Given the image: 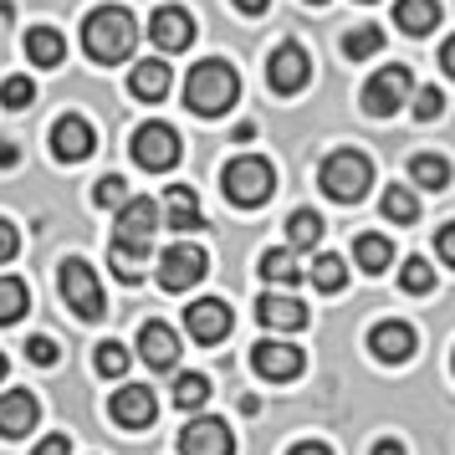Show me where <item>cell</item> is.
I'll return each mask as SVG.
<instances>
[{"label":"cell","mask_w":455,"mask_h":455,"mask_svg":"<svg viewBox=\"0 0 455 455\" xmlns=\"http://www.w3.org/2000/svg\"><path fill=\"white\" fill-rule=\"evenodd\" d=\"M185 328H189L195 343L215 348V343H226V332H230V307L220 302V297H200V302L185 307Z\"/></svg>","instance_id":"cell-15"},{"label":"cell","mask_w":455,"mask_h":455,"mask_svg":"<svg viewBox=\"0 0 455 455\" xmlns=\"http://www.w3.org/2000/svg\"><path fill=\"white\" fill-rule=\"evenodd\" d=\"M358 5H373V0H358Z\"/></svg>","instance_id":"cell-52"},{"label":"cell","mask_w":455,"mask_h":455,"mask_svg":"<svg viewBox=\"0 0 455 455\" xmlns=\"http://www.w3.org/2000/svg\"><path fill=\"white\" fill-rule=\"evenodd\" d=\"M410 92H414L410 67H379L369 83H363V113H369V118H394Z\"/></svg>","instance_id":"cell-6"},{"label":"cell","mask_w":455,"mask_h":455,"mask_svg":"<svg viewBox=\"0 0 455 455\" xmlns=\"http://www.w3.org/2000/svg\"><path fill=\"white\" fill-rule=\"evenodd\" d=\"M369 455H410V451H404V445H399V440H379V445H373Z\"/></svg>","instance_id":"cell-47"},{"label":"cell","mask_w":455,"mask_h":455,"mask_svg":"<svg viewBox=\"0 0 455 455\" xmlns=\"http://www.w3.org/2000/svg\"><path fill=\"white\" fill-rule=\"evenodd\" d=\"M26 57L36 67H62V57H67L62 31H57V26H31V31H26Z\"/></svg>","instance_id":"cell-24"},{"label":"cell","mask_w":455,"mask_h":455,"mask_svg":"<svg viewBox=\"0 0 455 455\" xmlns=\"http://www.w3.org/2000/svg\"><path fill=\"white\" fill-rule=\"evenodd\" d=\"M139 358L154 373H169L180 363V332L169 328V323H144V332H139Z\"/></svg>","instance_id":"cell-19"},{"label":"cell","mask_w":455,"mask_h":455,"mask_svg":"<svg viewBox=\"0 0 455 455\" xmlns=\"http://www.w3.org/2000/svg\"><path fill=\"white\" fill-rule=\"evenodd\" d=\"M241 98V77H235V67L220 62V57H205L200 67H189L185 77V108L195 118H220L230 113Z\"/></svg>","instance_id":"cell-2"},{"label":"cell","mask_w":455,"mask_h":455,"mask_svg":"<svg viewBox=\"0 0 455 455\" xmlns=\"http://www.w3.org/2000/svg\"><path fill=\"white\" fill-rule=\"evenodd\" d=\"M399 287H404V291H414V297H425V291L435 287V271H430V261H425V256H410V261L399 267Z\"/></svg>","instance_id":"cell-35"},{"label":"cell","mask_w":455,"mask_h":455,"mask_svg":"<svg viewBox=\"0 0 455 455\" xmlns=\"http://www.w3.org/2000/svg\"><path fill=\"white\" fill-rule=\"evenodd\" d=\"M159 220H164V210L154 205V200H124L113 235H118V241H139V246H148V235L159 230Z\"/></svg>","instance_id":"cell-20"},{"label":"cell","mask_w":455,"mask_h":455,"mask_svg":"<svg viewBox=\"0 0 455 455\" xmlns=\"http://www.w3.org/2000/svg\"><path fill=\"white\" fill-rule=\"evenodd\" d=\"M16 251H21V230L11 226V220H0V267H5Z\"/></svg>","instance_id":"cell-41"},{"label":"cell","mask_w":455,"mask_h":455,"mask_svg":"<svg viewBox=\"0 0 455 455\" xmlns=\"http://www.w3.org/2000/svg\"><path fill=\"white\" fill-rule=\"evenodd\" d=\"M62 302L77 312L83 323H98L108 312V297H103V287H98V271L87 267L83 256H67L62 261Z\"/></svg>","instance_id":"cell-5"},{"label":"cell","mask_w":455,"mask_h":455,"mask_svg":"<svg viewBox=\"0 0 455 455\" xmlns=\"http://www.w3.org/2000/svg\"><path fill=\"white\" fill-rule=\"evenodd\" d=\"M343 52H348L353 62H363L373 52H384V31L379 26H353L348 36H343Z\"/></svg>","instance_id":"cell-34"},{"label":"cell","mask_w":455,"mask_h":455,"mask_svg":"<svg viewBox=\"0 0 455 455\" xmlns=\"http://www.w3.org/2000/svg\"><path fill=\"white\" fill-rule=\"evenodd\" d=\"M256 323L267 332H297L307 323V307L297 297H287V291H261L256 297Z\"/></svg>","instance_id":"cell-16"},{"label":"cell","mask_w":455,"mask_h":455,"mask_svg":"<svg viewBox=\"0 0 455 455\" xmlns=\"http://www.w3.org/2000/svg\"><path fill=\"white\" fill-rule=\"evenodd\" d=\"M205 271H210L205 251L189 246V241H180V246H169L164 256H159V287L164 291H189V287H200Z\"/></svg>","instance_id":"cell-8"},{"label":"cell","mask_w":455,"mask_h":455,"mask_svg":"<svg viewBox=\"0 0 455 455\" xmlns=\"http://www.w3.org/2000/svg\"><path fill=\"white\" fill-rule=\"evenodd\" d=\"M148 42L159 46L164 57L189 52V46H195V16H189L185 5H159V11L148 16Z\"/></svg>","instance_id":"cell-12"},{"label":"cell","mask_w":455,"mask_h":455,"mask_svg":"<svg viewBox=\"0 0 455 455\" xmlns=\"http://www.w3.org/2000/svg\"><path fill=\"white\" fill-rule=\"evenodd\" d=\"M180 455H235V435L215 414H195L180 430Z\"/></svg>","instance_id":"cell-11"},{"label":"cell","mask_w":455,"mask_h":455,"mask_svg":"<svg viewBox=\"0 0 455 455\" xmlns=\"http://www.w3.org/2000/svg\"><path fill=\"white\" fill-rule=\"evenodd\" d=\"M435 251H440V261H445V267H455V220L435 230Z\"/></svg>","instance_id":"cell-42"},{"label":"cell","mask_w":455,"mask_h":455,"mask_svg":"<svg viewBox=\"0 0 455 455\" xmlns=\"http://www.w3.org/2000/svg\"><path fill=\"white\" fill-rule=\"evenodd\" d=\"M144 256H148V246L118 241V235H113V271H118L124 282H139V276H144Z\"/></svg>","instance_id":"cell-30"},{"label":"cell","mask_w":455,"mask_h":455,"mask_svg":"<svg viewBox=\"0 0 455 455\" xmlns=\"http://www.w3.org/2000/svg\"><path fill=\"white\" fill-rule=\"evenodd\" d=\"M26 307H31V291H26L21 276H0V328L21 323Z\"/></svg>","instance_id":"cell-26"},{"label":"cell","mask_w":455,"mask_h":455,"mask_svg":"<svg viewBox=\"0 0 455 455\" xmlns=\"http://www.w3.org/2000/svg\"><path fill=\"white\" fill-rule=\"evenodd\" d=\"M16 159H21V148L11 144V139H0V169H11Z\"/></svg>","instance_id":"cell-46"},{"label":"cell","mask_w":455,"mask_h":455,"mask_svg":"<svg viewBox=\"0 0 455 455\" xmlns=\"http://www.w3.org/2000/svg\"><path fill=\"white\" fill-rule=\"evenodd\" d=\"M159 210H164L169 230H205V210H200V195H195L189 185H169L164 200H159Z\"/></svg>","instance_id":"cell-21"},{"label":"cell","mask_w":455,"mask_h":455,"mask_svg":"<svg viewBox=\"0 0 455 455\" xmlns=\"http://www.w3.org/2000/svg\"><path fill=\"white\" fill-rule=\"evenodd\" d=\"M410 180L419 189H445L451 185V164H445L440 154H414L410 159Z\"/></svg>","instance_id":"cell-28"},{"label":"cell","mask_w":455,"mask_h":455,"mask_svg":"<svg viewBox=\"0 0 455 455\" xmlns=\"http://www.w3.org/2000/svg\"><path fill=\"white\" fill-rule=\"evenodd\" d=\"M128 87H133L139 103H164L169 87H174V72H169L164 57H148V62H139L133 72H128Z\"/></svg>","instance_id":"cell-22"},{"label":"cell","mask_w":455,"mask_h":455,"mask_svg":"<svg viewBox=\"0 0 455 455\" xmlns=\"http://www.w3.org/2000/svg\"><path fill=\"white\" fill-rule=\"evenodd\" d=\"M394 26L404 36H430L440 26V0H399L394 5Z\"/></svg>","instance_id":"cell-23"},{"label":"cell","mask_w":455,"mask_h":455,"mask_svg":"<svg viewBox=\"0 0 455 455\" xmlns=\"http://www.w3.org/2000/svg\"><path fill=\"white\" fill-rule=\"evenodd\" d=\"M353 261H358V271H369V276H379V271H389L394 261V246H389V235H358L353 241Z\"/></svg>","instance_id":"cell-25"},{"label":"cell","mask_w":455,"mask_h":455,"mask_svg":"<svg viewBox=\"0 0 455 455\" xmlns=\"http://www.w3.org/2000/svg\"><path fill=\"white\" fill-rule=\"evenodd\" d=\"M36 419H42V404H36V394L31 389H5L0 394V435H5V440L31 435L36 430Z\"/></svg>","instance_id":"cell-18"},{"label":"cell","mask_w":455,"mask_h":455,"mask_svg":"<svg viewBox=\"0 0 455 455\" xmlns=\"http://www.w3.org/2000/svg\"><path fill=\"white\" fill-rule=\"evenodd\" d=\"M83 46H87L92 62L118 67V62H128L133 46H139V21L128 16L124 5H98L83 21Z\"/></svg>","instance_id":"cell-1"},{"label":"cell","mask_w":455,"mask_h":455,"mask_svg":"<svg viewBox=\"0 0 455 455\" xmlns=\"http://www.w3.org/2000/svg\"><path fill=\"white\" fill-rule=\"evenodd\" d=\"M26 358H31L36 369H52V363H57V343L42 338V332H31V338H26Z\"/></svg>","instance_id":"cell-40"},{"label":"cell","mask_w":455,"mask_h":455,"mask_svg":"<svg viewBox=\"0 0 455 455\" xmlns=\"http://www.w3.org/2000/svg\"><path fill=\"white\" fill-rule=\"evenodd\" d=\"M369 348H373V358L379 363H410L414 358V348H419V338H414V328L410 323H379V328L369 332Z\"/></svg>","instance_id":"cell-17"},{"label":"cell","mask_w":455,"mask_h":455,"mask_svg":"<svg viewBox=\"0 0 455 455\" xmlns=\"http://www.w3.org/2000/svg\"><path fill=\"white\" fill-rule=\"evenodd\" d=\"M251 369L261 373L267 384H291L297 373L307 369V358L297 343H282V338H261L256 348H251Z\"/></svg>","instance_id":"cell-9"},{"label":"cell","mask_w":455,"mask_h":455,"mask_svg":"<svg viewBox=\"0 0 455 455\" xmlns=\"http://www.w3.org/2000/svg\"><path fill=\"white\" fill-rule=\"evenodd\" d=\"M92 363H98L103 379H118V373H128V348H124V343H98Z\"/></svg>","instance_id":"cell-37"},{"label":"cell","mask_w":455,"mask_h":455,"mask_svg":"<svg viewBox=\"0 0 455 455\" xmlns=\"http://www.w3.org/2000/svg\"><path fill=\"white\" fill-rule=\"evenodd\" d=\"M0 103L11 108V113L31 108V103H36V83H31V77H21V72H16V77H5V83H0Z\"/></svg>","instance_id":"cell-36"},{"label":"cell","mask_w":455,"mask_h":455,"mask_svg":"<svg viewBox=\"0 0 455 455\" xmlns=\"http://www.w3.org/2000/svg\"><path fill=\"white\" fill-rule=\"evenodd\" d=\"M11 16H16V11H11V0H0V31H11Z\"/></svg>","instance_id":"cell-49"},{"label":"cell","mask_w":455,"mask_h":455,"mask_svg":"<svg viewBox=\"0 0 455 455\" xmlns=\"http://www.w3.org/2000/svg\"><path fill=\"white\" fill-rule=\"evenodd\" d=\"M31 455H72V440H67V435H46Z\"/></svg>","instance_id":"cell-43"},{"label":"cell","mask_w":455,"mask_h":455,"mask_svg":"<svg viewBox=\"0 0 455 455\" xmlns=\"http://www.w3.org/2000/svg\"><path fill=\"white\" fill-rule=\"evenodd\" d=\"M312 287L317 291H343L348 282V267H343V256H332V251H317V261H312Z\"/></svg>","instance_id":"cell-29"},{"label":"cell","mask_w":455,"mask_h":455,"mask_svg":"<svg viewBox=\"0 0 455 455\" xmlns=\"http://www.w3.org/2000/svg\"><path fill=\"white\" fill-rule=\"evenodd\" d=\"M440 67H445V77H455V36H445V46H440Z\"/></svg>","instance_id":"cell-44"},{"label":"cell","mask_w":455,"mask_h":455,"mask_svg":"<svg viewBox=\"0 0 455 455\" xmlns=\"http://www.w3.org/2000/svg\"><path fill=\"white\" fill-rule=\"evenodd\" d=\"M307 5H328V0H307Z\"/></svg>","instance_id":"cell-51"},{"label":"cell","mask_w":455,"mask_h":455,"mask_svg":"<svg viewBox=\"0 0 455 455\" xmlns=\"http://www.w3.org/2000/svg\"><path fill=\"white\" fill-rule=\"evenodd\" d=\"M128 148H133V164H139V169H154V174L180 164V133H174L169 124H139V128H133V144H128Z\"/></svg>","instance_id":"cell-7"},{"label":"cell","mask_w":455,"mask_h":455,"mask_svg":"<svg viewBox=\"0 0 455 455\" xmlns=\"http://www.w3.org/2000/svg\"><path fill=\"white\" fill-rule=\"evenodd\" d=\"M220 185H226V200L230 205H267L271 189H276V169H271V159H261V154H241V159H230L226 174H220Z\"/></svg>","instance_id":"cell-4"},{"label":"cell","mask_w":455,"mask_h":455,"mask_svg":"<svg viewBox=\"0 0 455 455\" xmlns=\"http://www.w3.org/2000/svg\"><path fill=\"white\" fill-rule=\"evenodd\" d=\"M287 455H332V451L323 445V440H302V445H291Z\"/></svg>","instance_id":"cell-45"},{"label":"cell","mask_w":455,"mask_h":455,"mask_svg":"<svg viewBox=\"0 0 455 455\" xmlns=\"http://www.w3.org/2000/svg\"><path fill=\"white\" fill-rule=\"evenodd\" d=\"M5 373H11V363H5V353H0V384H5Z\"/></svg>","instance_id":"cell-50"},{"label":"cell","mask_w":455,"mask_h":455,"mask_svg":"<svg viewBox=\"0 0 455 455\" xmlns=\"http://www.w3.org/2000/svg\"><path fill=\"white\" fill-rule=\"evenodd\" d=\"M384 215H389L394 226H414V220H419V200H414V189H404V185L384 189Z\"/></svg>","instance_id":"cell-31"},{"label":"cell","mask_w":455,"mask_h":455,"mask_svg":"<svg viewBox=\"0 0 455 455\" xmlns=\"http://www.w3.org/2000/svg\"><path fill=\"white\" fill-rule=\"evenodd\" d=\"M287 241H291V251L323 246V215H317V210H297L287 220Z\"/></svg>","instance_id":"cell-27"},{"label":"cell","mask_w":455,"mask_h":455,"mask_svg":"<svg viewBox=\"0 0 455 455\" xmlns=\"http://www.w3.org/2000/svg\"><path fill=\"white\" fill-rule=\"evenodd\" d=\"M92 200H98L103 210H118V205L128 200V185L118 180V174H108V180H98V189H92Z\"/></svg>","instance_id":"cell-39"},{"label":"cell","mask_w":455,"mask_h":455,"mask_svg":"<svg viewBox=\"0 0 455 455\" xmlns=\"http://www.w3.org/2000/svg\"><path fill=\"white\" fill-rule=\"evenodd\" d=\"M92 148H98V133H92V124L83 113H62L52 124V154L62 164H83V159H92Z\"/></svg>","instance_id":"cell-13"},{"label":"cell","mask_w":455,"mask_h":455,"mask_svg":"<svg viewBox=\"0 0 455 455\" xmlns=\"http://www.w3.org/2000/svg\"><path fill=\"white\" fill-rule=\"evenodd\" d=\"M317 185H323V195H328V200L353 205V200H363V195L373 189V159H369V154H358V148H338V154H328V159H323V169H317Z\"/></svg>","instance_id":"cell-3"},{"label":"cell","mask_w":455,"mask_h":455,"mask_svg":"<svg viewBox=\"0 0 455 455\" xmlns=\"http://www.w3.org/2000/svg\"><path fill=\"white\" fill-rule=\"evenodd\" d=\"M410 108H414L419 124H430V118H440V108H445V92H440V87H414Z\"/></svg>","instance_id":"cell-38"},{"label":"cell","mask_w":455,"mask_h":455,"mask_svg":"<svg viewBox=\"0 0 455 455\" xmlns=\"http://www.w3.org/2000/svg\"><path fill=\"white\" fill-rule=\"evenodd\" d=\"M205 399H210L205 373H180V379H174V404H180V410H200Z\"/></svg>","instance_id":"cell-33"},{"label":"cell","mask_w":455,"mask_h":455,"mask_svg":"<svg viewBox=\"0 0 455 455\" xmlns=\"http://www.w3.org/2000/svg\"><path fill=\"white\" fill-rule=\"evenodd\" d=\"M267 77H271V87L282 92V98H291V92H302L307 87V77H312V62H307V52L297 42H282L276 52H271V62H267Z\"/></svg>","instance_id":"cell-14"},{"label":"cell","mask_w":455,"mask_h":455,"mask_svg":"<svg viewBox=\"0 0 455 455\" xmlns=\"http://www.w3.org/2000/svg\"><path fill=\"white\" fill-rule=\"evenodd\" d=\"M108 414H113V425H124V430H148L154 419H159V399L148 384H118L113 399H108Z\"/></svg>","instance_id":"cell-10"},{"label":"cell","mask_w":455,"mask_h":455,"mask_svg":"<svg viewBox=\"0 0 455 455\" xmlns=\"http://www.w3.org/2000/svg\"><path fill=\"white\" fill-rule=\"evenodd\" d=\"M267 5H271V0H235V11H246V16H261Z\"/></svg>","instance_id":"cell-48"},{"label":"cell","mask_w":455,"mask_h":455,"mask_svg":"<svg viewBox=\"0 0 455 455\" xmlns=\"http://www.w3.org/2000/svg\"><path fill=\"white\" fill-rule=\"evenodd\" d=\"M261 276H267L271 287H297V282H302L291 251H267V256H261Z\"/></svg>","instance_id":"cell-32"}]
</instances>
